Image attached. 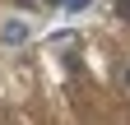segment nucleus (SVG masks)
I'll use <instances>...</instances> for the list:
<instances>
[{"label": "nucleus", "mask_w": 130, "mask_h": 125, "mask_svg": "<svg viewBox=\"0 0 130 125\" xmlns=\"http://www.w3.org/2000/svg\"><path fill=\"white\" fill-rule=\"evenodd\" d=\"M32 37V28L23 23V19H9V23H0V42H5V46H23Z\"/></svg>", "instance_id": "nucleus-1"}, {"label": "nucleus", "mask_w": 130, "mask_h": 125, "mask_svg": "<svg viewBox=\"0 0 130 125\" xmlns=\"http://www.w3.org/2000/svg\"><path fill=\"white\" fill-rule=\"evenodd\" d=\"M65 9H74V14H79V9H88V0H65Z\"/></svg>", "instance_id": "nucleus-2"}, {"label": "nucleus", "mask_w": 130, "mask_h": 125, "mask_svg": "<svg viewBox=\"0 0 130 125\" xmlns=\"http://www.w3.org/2000/svg\"><path fill=\"white\" fill-rule=\"evenodd\" d=\"M116 14H121V19H130V0H116Z\"/></svg>", "instance_id": "nucleus-3"}, {"label": "nucleus", "mask_w": 130, "mask_h": 125, "mask_svg": "<svg viewBox=\"0 0 130 125\" xmlns=\"http://www.w3.org/2000/svg\"><path fill=\"white\" fill-rule=\"evenodd\" d=\"M121 79H125V88H130V70H125V74H121Z\"/></svg>", "instance_id": "nucleus-4"}]
</instances>
